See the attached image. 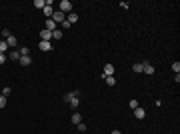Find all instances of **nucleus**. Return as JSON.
Returning <instances> with one entry per match:
<instances>
[{
	"instance_id": "nucleus-19",
	"label": "nucleus",
	"mask_w": 180,
	"mask_h": 134,
	"mask_svg": "<svg viewBox=\"0 0 180 134\" xmlns=\"http://www.w3.org/2000/svg\"><path fill=\"white\" fill-rule=\"evenodd\" d=\"M52 38H58V40H60V38H62V30H60V28H56V30L52 32Z\"/></svg>"
},
{
	"instance_id": "nucleus-20",
	"label": "nucleus",
	"mask_w": 180,
	"mask_h": 134,
	"mask_svg": "<svg viewBox=\"0 0 180 134\" xmlns=\"http://www.w3.org/2000/svg\"><path fill=\"white\" fill-rule=\"evenodd\" d=\"M172 70L174 74H180V62H172Z\"/></svg>"
},
{
	"instance_id": "nucleus-4",
	"label": "nucleus",
	"mask_w": 180,
	"mask_h": 134,
	"mask_svg": "<svg viewBox=\"0 0 180 134\" xmlns=\"http://www.w3.org/2000/svg\"><path fill=\"white\" fill-rule=\"evenodd\" d=\"M56 28H58V24L54 22L52 18H46V30H50V32H54Z\"/></svg>"
},
{
	"instance_id": "nucleus-21",
	"label": "nucleus",
	"mask_w": 180,
	"mask_h": 134,
	"mask_svg": "<svg viewBox=\"0 0 180 134\" xmlns=\"http://www.w3.org/2000/svg\"><path fill=\"white\" fill-rule=\"evenodd\" d=\"M70 26H72V24L68 22V20H64V22L60 24V28H62V30H68V28H70Z\"/></svg>"
},
{
	"instance_id": "nucleus-3",
	"label": "nucleus",
	"mask_w": 180,
	"mask_h": 134,
	"mask_svg": "<svg viewBox=\"0 0 180 134\" xmlns=\"http://www.w3.org/2000/svg\"><path fill=\"white\" fill-rule=\"evenodd\" d=\"M38 48H40L42 52H50V50H52V44H50V42H46V40H40Z\"/></svg>"
},
{
	"instance_id": "nucleus-10",
	"label": "nucleus",
	"mask_w": 180,
	"mask_h": 134,
	"mask_svg": "<svg viewBox=\"0 0 180 134\" xmlns=\"http://www.w3.org/2000/svg\"><path fill=\"white\" fill-rule=\"evenodd\" d=\"M6 56H8L10 60H14V62H18V60H20V52H18V50H12L10 54H6Z\"/></svg>"
},
{
	"instance_id": "nucleus-6",
	"label": "nucleus",
	"mask_w": 180,
	"mask_h": 134,
	"mask_svg": "<svg viewBox=\"0 0 180 134\" xmlns=\"http://www.w3.org/2000/svg\"><path fill=\"white\" fill-rule=\"evenodd\" d=\"M142 72H144V74H154V66H152L150 62H144V64H142Z\"/></svg>"
},
{
	"instance_id": "nucleus-22",
	"label": "nucleus",
	"mask_w": 180,
	"mask_h": 134,
	"mask_svg": "<svg viewBox=\"0 0 180 134\" xmlns=\"http://www.w3.org/2000/svg\"><path fill=\"white\" fill-rule=\"evenodd\" d=\"M128 106H130L132 110H136V108H138V100H130V102H128Z\"/></svg>"
},
{
	"instance_id": "nucleus-5",
	"label": "nucleus",
	"mask_w": 180,
	"mask_h": 134,
	"mask_svg": "<svg viewBox=\"0 0 180 134\" xmlns=\"http://www.w3.org/2000/svg\"><path fill=\"white\" fill-rule=\"evenodd\" d=\"M102 76H114V66H112V64H106V66H104Z\"/></svg>"
},
{
	"instance_id": "nucleus-14",
	"label": "nucleus",
	"mask_w": 180,
	"mask_h": 134,
	"mask_svg": "<svg viewBox=\"0 0 180 134\" xmlns=\"http://www.w3.org/2000/svg\"><path fill=\"white\" fill-rule=\"evenodd\" d=\"M102 78H104V82H106L108 86H114V84H116V80H114V76H102Z\"/></svg>"
},
{
	"instance_id": "nucleus-2",
	"label": "nucleus",
	"mask_w": 180,
	"mask_h": 134,
	"mask_svg": "<svg viewBox=\"0 0 180 134\" xmlns=\"http://www.w3.org/2000/svg\"><path fill=\"white\" fill-rule=\"evenodd\" d=\"M50 18H52V20H54L56 24H62L64 20H66V18H64V12H60V10H54V12H52V16H50Z\"/></svg>"
},
{
	"instance_id": "nucleus-23",
	"label": "nucleus",
	"mask_w": 180,
	"mask_h": 134,
	"mask_svg": "<svg viewBox=\"0 0 180 134\" xmlns=\"http://www.w3.org/2000/svg\"><path fill=\"white\" fill-rule=\"evenodd\" d=\"M6 96H2V94H0V108H4V106H6Z\"/></svg>"
},
{
	"instance_id": "nucleus-12",
	"label": "nucleus",
	"mask_w": 180,
	"mask_h": 134,
	"mask_svg": "<svg viewBox=\"0 0 180 134\" xmlns=\"http://www.w3.org/2000/svg\"><path fill=\"white\" fill-rule=\"evenodd\" d=\"M66 20H68V22H70V24H74V22H76V20H78V14H76V12H70V14H68V16H66Z\"/></svg>"
},
{
	"instance_id": "nucleus-1",
	"label": "nucleus",
	"mask_w": 180,
	"mask_h": 134,
	"mask_svg": "<svg viewBox=\"0 0 180 134\" xmlns=\"http://www.w3.org/2000/svg\"><path fill=\"white\" fill-rule=\"evenodd\" d=\"M60 12H64V14H70L72 12V2L70 0H62L60 2V8H58Z\"/></svg>"
},
{
	"instance_id": "nucleus-25",
	"label": "nucleus",
	"mask_w": 180,
	"mask_h": 134,
	"mask_svg": "<svg viewBox=\"0 0 180 134\" xmlns=\"http://www.w3.org/2000/svg\"><path fill=\"white\" fill-rule=\"evenodd\" d=\"M76 126H78V130H80V132H86V124H84V122L76 124Z\"/></svg>"
},
{
	"instance_id": "nucleus-7",
	"label": "nucleus",
	"mask_w": 180,
	"mask_h": 134,
	"mask_svg": "<svg viewBox=\"0 0 180 134\" xmlns=\"http://www.w3.org/2000/svg\"><path fill=\"white\" fill-rule=\"evenodd\" d=\"M16 42H18V38H16V36H8V38H6V44H8V48H16Z\"/></svg>"
},
{
	"instance_id": "nucleus-18",
	"label": "nucleus",
	"mask_w": 180,
	"mask_h": 134,
	"mask_svg": "<svg viewBox=\"0 0 180 134\" xmlns=\"http://www.w3.org/2000/svg\"><path fill=\"white\" fill-rule=\"evenodd\" d=\"M132 70H134L136 74H140V72H142V64H140V62H136L134 66H132Z\"/></svg>"
},
{
	"instance_id": "nucleus-13",
	"label": "nucleus",
	"mask_w": 180,
	"mask_h": 134,
	"mask_svg": "<svg viewBox=\"0 0 180 134\" xmlns=\"http://www.w3.org/2000/svg\"><path fill=\"white\" fill-rule=\"evenodd\" d=\"M10 48H8V44H6V40H0V54H6Z\"/></svg>"
},
{
	"instance_id": "nucleus-27",
	"label": "nucleus",
	"mask_w": 180,
	"mask_h": 134,
	"mask_svg": "<svg viewBox=\"0 0 180 134\" xmlns=\"http://www.w3.org/2000/svg\"><path fill=\"white\" fill-rule=\"evenodd\" d=\"M2 36H4V38H8V36H10V30H8V28H4V30H2Z\"/></svg>"
},
{
	"instance_id": "nucleus-24",
	"label": "nucleus",
	"mask_w": 180,
	"mask_h": 134,
	"mask_svg": "<svg viewBox=\"0 0 180 134\" xmlns=\"http://www.w3.org/2000/svg\"><path fill=\"white\" fill-rule=\"evenodd\" d=\"M12 90H10V86H4V90H2V96H8Z\"/></svg>"
},
{
	"instance_id": "nucleus-17",
	"label": "nucleus",
	"mask_w": 180,
	"mask_h": 134,
	"mask_svg": "<svg viewBox=\"0 0 180 134\" xmlns=\"http://www.w3.org/2000/svg\"><path fill=\"white\" fill-rule=\"evenodd\" d=\"M34 6H36V8H44L46 0H34Z\"/></svg>"
},
{
	"instance_id": "nucleus-16",
	"label": "nucleus",
	"mask_w": 180,
	"mask_h": 134,
	"mask_svg": "<svg viewBox=\"0 0 180 134\" xmlns=\"http://www.w3.org/2000/svg\"><path fill=\"white\" fill-rule=\"evenodd\" d=\"M18 52H20V56H30V48H28V46H22Z\"/></svg>"
},
{
	"instance_id": "nucleus-15",
	"label": "nucleus",
	"mask_w": 180,
	"mask_h": 134,
	"mask_svg": "<svg viewBox=\"0 0 180 134\" xmlns=\"http://www.w3.org/2000/svg\"><path fill=\"white\" fill-rule=\"evenodd\" d=\"M72 122H74V124H80V122H82V116H80L78 112H74V114H72Z\"/></svg>"
},
{
	"instance_id": "nucleus-26",
	"label": "nucleus",
	"mask_w": 180,
	"mask_h": 134,
	"mask_svg": "<svg viewBox=\"0 0 180 134\" xmlns=\"http://www.w3.org/2000/svg\"><path fill=\"white\" fill-rule=\"evenodd\" d=\"M6 60H8V56H6V54H0V64H4Z\"/></svg>"
},
{
	"instance_id": "nucleus-9",
	"label": "nucleus",
	"mask_w": 180,
	"mask_h": 134,
	"mask_svg": "<svg viewBox=\"0 0 180 134\" xmlns=\"http://www.w3.org/2000/svg\"><path fill=\"white\" fill-rule=\"evenodd\" d=\"M18 62H20V66H30L32 58H30V56H20V60H18Z\"/></svg>"
},
{
	"instance_id": "nucleus-28",
	"label": "nucleus",
	"mask_w": 180,
	"mask_h": 134,
	"mask_svg": "<svg viewBox=\"0 0 180 134\" xmlns=\"http://www.w3.org/2000/svg\"><path fill=\"white\" fill-rule=\"evenodd\" d=\"M110 134H122V132H120V130H112Z\"/></svg>"
},
{
	"instance_id": "nucleus-11",
	"label": "nucleus",
	"mask_w": 180,
	"mask_h": 134,
	"mask_svg": "<svg viewBox=\"0 0 180 134\" xmlns=\"http://www.w3.org/2000/svg\"><path fill=\"white\" fill-rule=\"evenodd\" d=\"M134 116H136V118H144V116H146V110L138 106V108H136V110H134Z\"/></svg>"
},
{
	"instance_id": "nucleus-8",
	"label": "nucleus",
	"mask_w": 180,
	"mask_h": 134,
	"mask_svg": "<svg viewBox=\"0 0 180 134\" xmlns=\"http://www.w3.org/2000/svg\"><path fill=\"white\" fill-rule=\"evenodd\" d=\"M40 38H42V40H46V42H50V38H52V32H50V30H40Z\"/></svg>"
}]
</instances>
